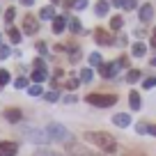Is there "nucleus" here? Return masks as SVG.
Here are the masks:
<instances>
[{"label": "nucleus", "instance_id": "nucleus-13", "mask_svg": "<svg viewBox=\"0 0 156 156\" xmlns=\"http://www.w3.org/2000/svg\"><path fill=\"white\" fill-rule=\"evenodd\" d=\"M108 9H110V2H108V0H99L97 5H94V14L97 16H106Z\"/></svg>", "mask_w": 156, "mask_h": 156}, {"label": "nucleus", "instance_id": "nucleus-20", "mask_svg": "<svg viewBox=\"0 0 156 156\" xmlns=\"http://www.w3.org/2000/svg\"><path fill=\"white\" fill-rule=\"evenodd\" d=\"M131 53L136 55V58H142V55L147 53V46L145 44H133V48H131Z\"/></svg>", "mask_w": 156, "mask_h": 156}, {"label": "nucleus", "instance_id": "nucleus-23", "mask_svg": "<svg viewBox=\"0 0 156 156\" xmlns=\"http://www.w3.org/2000/svg\"><path fill=\"white\" fill-rule=\"evenodd\" d=\"M122 23H124L122 16H112V19H110V28L112 30H119V28H122Z\"/></svg>", "mask_w": 156, "mask_h": 156}, {"label": "nucleus", "instance_id": "nucleus-21", "mask_svg": "<svg viewBox=\"0 0 156 156\" xmlns=\"http://www.w3.org/2000/svg\"><path fill=\"white\" fill-rule=\"evenodd\" d=\"M7 34H9V39L14 41V44H19V41H21V30H16V28H9V30H7Z\"/></svg>", "mask_w": 156, "mask_h": 156}, {"label": "nucleus", "instance_id": "nucleus-7", "mask_svg": "<svg viewBox=\"0 0 156 156\" xmlns=\"http://www.w3.org/2000/svg\"><path fill=\"white\" fill-rule=\"evenodd\" d=\"M19 154V145L12 140H2L0 142V156H16Z\"/></svg>", "mask_w": 156, "mask_h": 156}, {"label": "nucleus", "instance_id": "nucleus-3", "mask_svg": "<svg viewBox=\"0 0 156 156\" xmlns=\"http://www.w3.org/2000/svg\"><path fill=\"white\" fill-rule=\"evenodd\" d=\"M21 136H23L25 140H30V142H37V145H46V142L51 140L48 133L41 131V129H37V126H23Z\"/></svg>", "mask_w": 156, "mask_h": 156}, {"label": "nucleus", "instance_id": "nucleus-2", "mask_svg": "<svg viewBox=\"0 0 156 156\" xmlns=\"http://www.w3.org/2000/svg\"><path fill=\"white\" fill-rule=\"evenodd\" d=\"M85 101L92 103V106H99V108H108V106H115L117 103V94H103V92H94V94H87Z\"/></svg>", "mask_w": 156, "mask_h": 156}, {"label": "nucleus", "instance_id": "nucleus-30", "mask_svg": "<svg viewBox=\"0 0 156 156\" xmlns=\"http://www.w3.org/2000/svg\"><path fill=\"white\" fill-rule=\"evenodd\" d=\"M28 94L30 97H41V87H39V85H32V87H28Z\"/></svg>", "mask_w": 156, "mask_h": 156}, {"label": "nucleus", "instance_id": "nucleus-4", "mask_svg": "<svg viewBox=\"0 0 156 156\" xmlns=\"http://www.w3.org/2000/svg\"><path fill=\"white\" fill-rule=\"evenodd\" d=\"M46 133H48L51 140H60V142H69V131L64 124H58V122H51L46 126Z\"/></svg>", "mask_w": 156, "mask_h": 156}, {"label": "nucleus", "instance_id": "nucleus-41", "mask_svg": "<svg viewBox=\"0 0 156 156\" xmlns=\"http://www.w3.org/2000/svg\"><path fill=\"white\" fill-rule=\"evenodd\" d=\"M73 101H76V97H73V94H71V97H64V103H73Z\"/></svg>", "mask_w": 156, "mask_h": 156}, {"label": "nucleus", "instance_id": "nucleus-24", "mask_svg": "<svg viewBox=\"0 0 156 156\" xmlns=\"http://www.w3.org/2000/svg\"><path fill=\"white\" fill-rule=\"evenodd\" d=\"M69 28H71V32H83V28H80V21H78V19H71V21H69Z\"/></svg>", "mask_w": 156, "mask_h": 156}, {"label": "nucleus", "instance_id": "nucleus-15", "mask_svg": "<svg viewBox=\"0 0 156 156\" xmlns=\"http://www.w3.org/2000/svg\"><path fill=\"white\" fill-rule=\"evenodd\" d=\"M129 106H131V110H140V94L138 92H129Z\"/></svg>", "mask_w": 156, "mask_h": 156}, {"label": "nucleus", "instance_id": "nucleus-39", "mask_svg": "<svg viewBox=\"0 0 156 156\" xmlns=\"http://www.w3.org/2000/svg\"><path fill=\"white\" fill-rule=\"evenodd\" d=\"M115 44H117V46H126V37H119Z\"/></svg>", "mask_w": 156, "mask_h": 156}, {"label": "nucleus", "instance_id": "nucleus-14", "mask_svg": "<svg viewBox=\"0 0 156 156\" xmlns=\"http://www.w3.org/2000/svg\"><path fill=\"white\" fill-rule=\"evenodd\" d=\"M64 28H67V19H64V16H55V19H53V32L60 34Z\"/></svg>", "mask_w": 156, "mask_h": 156}, {"label": "nucleus", "instance_id": "nucleus-38", "mask_svg": "<svg viewBox=\"0 0 156 156\" xmlns=\"http://www.w3.org/2000/svg\"><path fill=\"white\" fill-rule=\"evenodd\" d=\"M142 85H145V87H154V85H156V78H147Z\"/></svg>", "mask_w": 156, "mask_h": 156}, {"label": "nucleus", "instance_id": "nucleus-10", "mask_svg": "<svg viewBox=\"0 0 156 156\" xmlns=\"http://www.w3.org/2000/svg\"><path fill=\"white\" fill-rule=\"evenodd\" d=\"M112 124H115V126L126 129L129 124H131V115H129V112H117V115L112 117Z\"/></svg>", "mask_w": 156, "mask_h": 156}, {"label": "nucleus", "instance_id": "nucleus-47", "mask_svg": "<svg viewBox=\"0 0 156 156\" xmlns=\"http://www.w3.org/2000/svg\"><path fill=\"white\" fill-rule=\"evenodd\" d=\"M154 37H156V28H154Z\"/></svg>", "mask_w": 156, "mask_h": 156}, {"label": "nucleus", "instance_id": "nucleus-46", "mask_svg": "<svg viewBox=\"0 0 156 156\" xmlns=\"http://www.w3.org/2000/svg\"><path fill=\"white\" fill-rule=\"evenodd\" d=\"M51 2H53V5H58V2H60V0H51Z\"/></svg>", "mask_w": 156, "mask_h": 156}, {"label": "nucleus", "instance_id": "nucleus-48", "mask_svg": "<svg viewBox=\"0 0 156 156\" xmlns=\"http://www.w3.org/2000/svg\"><path fill=\"white\" fill-rule=\"evenodd\" d=\"M0 39H2V37H0ZM0 46H2V44H0Z\"/></svg>", "mask_w": 156, "mask_h": 156}, {"label": "nucleus", "instance_id": "nucleus-19", "mask_svg": "<svg viewBox=\"0 0 156 156\" xmlns=\"http://www.w3.org/2000/svg\"><path fill=\"white\" fill-rule=\"evenodd\" d=\"M94 78V71H92V67H87V69H83L80 71V83H90Z\"/></svg>", "mask_w": 156, "mask_h": 156}, {"label": "nucleus", "instance_id": "nucleus-5", "mask_svg": "<svg viewBox=\"0 0 156 156\" xmlns=\"http://www.w3.org/2000/svg\"><path fill=\"white\" fill-rule=\"evenodd\" d=\"M67 151H69L71 156H97L94 151H90L87 147H83L80 142H73V140L67 142Z\"/></svg>", "mask_w": 156, "mask_h": 156}, {"label": "nucleus", "instance_id": "nucleus-45", "mask_svg": "<svg viewBox=\"0 0 156 156\" xmlns=\"http://www.w3.org/2000/svg\"><path fill=\"white\" fill-rule=\"evenodd\" d=\"M151 46H154V48H156V37H154V39H151Z\"/></svg>", "mask_w": 156, "mask_h": 156}, {"label": "nucleus", "instance_id": "nucleus-43", "mask_svg": "<svg viewBox=\"0 0 156 156\" xmlns=\"http://www.w3.org/2000/svg\"><path fill=\"white\" fill-rule=\"evenodd\" d=\"M149 133H151V136H156V124H149Z\"/></svg>", "mask_w": 156, "mask_h": 156}, {"label": "nucleus", "instance_id": "nucleus-36", "mask_svg": "<svg viewBox=\"0 0 156 156\" xmlns=\"http://www.w3.org/2000/svg\"><path fill=\"white\" fill-rule=\"evenodd\" d=\"M34 69H46V64H44V60H41V58L34 60Z\"/></svg>", "mask_w": 156, "mask_h": 156}, {"label": "nucleus", "instance_id": "nucleus-37", "mask_svg": "<svg viewBox=\"0 0 156 156\" xmlns=\"http://www.w3.org/2000/svg\"><path fill=\"white\" fill-rule=\"evenodd\" d=\"M69 60H71V62H78V60H80V51H73V53H71V58H69Z\"/></svg>", "mask_w": 156, "mask_h": 156}, {"label": "nucleus", "instance_id": "nucleus-26", "mask_svg": "<svg viewBox=\"0 0 156 156\" xmlns=\"http://www.w3.org/2000/svg\"><path fill=\"white\" fill-rule=\"evenodd\" d=\"M136 131L140 133V136H145V133H149V124H145V122H138V124H136Z\"/></svg>", "mask_w": 156, "mask_h": 156}, {"label": "nucleus", "instance_id": "nucleus-34", "mask_svg": "<svg viewBox=\"0 0 156 156\" xmlns=\"http://www.w3.org/2000/svg\"><path fill=\"white\" fill-rule=\"evenodd\" d=\"M14 16H16L14 9H7V12H5V21H7V23H12V21H14Z\"/></svg>", "mask_w": 156, "mask_h": 156}, {"label": "nucleus", "instance_id": "nucleus-9", "mask_svg": "<svg viewBox=\"0 0 156 156\" xmlns=\"http://www.w3.org/2000/svg\"><path fill=\"white\" fill-rule=\"evenodd\" d=\"M99 69H101L103 78H115V73L119 71V69H122V67H119V62H112V64H101V67H99Z\"/></svg>", "mask_w": 156, "mask_h": 156}, {"label": "nucleus", "instance_id": "nucleus-11", "mask_svg": "<svg viewBox=\"0 0 156 156\" xmlns=\"http://www.w3.org/2000/svg\"><path fill=\"white\" fill-rule=\"evenodd\" d=\"M21 117H23V115H21L19 108H7V110H5V119H7V122H12V124H19Z\"/></svg>", "mask_w": 156, "mask_h": 156}, {"label": "nucleus", "instance_id": "nucleus-31", "mask_svg": "<svg viewBox=\"0 0 156 156\" xmlns=\"http://www.w3.org/2000/svg\"><path fill=\"white\" fill-rule=\"evenodd\" d=\"M78 85H80V78H69V80H67V87L69 90H76Z\"/></svg>", "mask_w": 156, "mask_h": 156}, {"label": "nucleus", "instance_id": "nucleus-27", "mask_svg": "<svg viewBox=\"0 0 156 156\" xmlns=\"http://www.w3.org/2000/svg\"><path fill=\"white\" fill-rule=\"evenodd\" d=\"M7 83H9V71L0 69V87H2V85H7Z\"/></svg>", "mask_w": 156, "mask_h": 156}, {"label": "nucleus", "instance_id": "nucleus-12", "mask_svg": "<svg viewBox=\"0 0 156 156\" xmlns=\"http://www.w3.org/2000/svg\"><path fill=\"white\" fill-rule=\"evenodd\" d=\"M138 14H140V21L147 23V21L154 19V7H151V5H142L140 9H138Z\"/></svg>", "mask_w": 156, "mask_h": 156}, {"label": "nucleus", "instance_id": "nucleus-40", "mask_svg": "<svg viewBox=\"0 0 156 156\" xmlns=\"http://www.w3.org/2000/svg\"><path fill=\"white\" fill-rule=\"evenodd\" d=\"M37 51L39 53H46V44H37Z\"/></svg>", "mask_w": 156, "mask_h": 156}, {"label": "nucleus", "instance_id": "nucleus-6", "mask_svg": "<svg viewBox=\"0 0 156 156\" xmlns=\"http://www.w3.org/2000/svg\"><path fill=\"white\" fill-rule=\"evenodd\" d=\"M94 41H97L99 46H112L115 41H112V37H110V32L108 30H103V28H97L94 30Z\"/></svg>", "mask_w": 156, "mask_h": 156}, {"label": "nucleus", "instance_id": "nucleus-44", "mask_svg": "<svg viewBox=\"0 0 156 156\" xmlns=\"http://www.w3.org/2000/svg\"><path fill=\"white\" fill-rule=\"evenodd\" d=\"M21 2H23L25 7H30V5H32V2H34V0H21Z\"/></svg>", "mask_w": 156, "mask_h": 156}, {"label": "nucleus", "instance_id": "nucleus-16", "mask_svg": "<svg viewBox=\"0 0 156 156\" xmlns=\"http://www.w3.org/2000/svg\"><path fill=\"white\" fill-rule=\"evenodd\" d=\"M115 5L122 7V9H126V12H131V9L138 7V2H136V0H115Z\"/></svg>", "mask_w": 156, "mask_h": 156}, {"label": "nucleus", "instance_id": "nucleus-25", "mask_svg": "<svg viewBox=\"0 0 156 156\" xmlns=\"http://www.w3.org/2000/svg\"><path fill=\"white\" fill-rule=\"evenodd\" d=\"M90 64H92V67H101V55L99 53H90Z\"/></svg>", "mask_w": 156, "mask_h": 156}, {"label": "nucleus", "instance_id": "nucleus-42", "mask_svg": "<svg viewBox=\"0 0 156 156\" xmlns=\"http://www.w3.org/2000/svg\"><path fill=\"white\" fill-rule=\"evenodd\" d=\"M124 156H145V154H140V151H126Z\"/></svg>", "mask_w": 156, "mask_h": 156}, {"label": "nucleus", "instance_id": "nucleus-32", "mask_svg": "<svg viewBox=\"0 0 156 156\" xmlns=\"http://www.w3.org/2000/svg\"><path fill=\"white\" fill-rule=\"evenodd\" d=\"M87 7V0H73V9H85Z\"/></svg>", "mask_w": 156, "mask_h": 156}, {"label": "nucleus", "instance_id": "nucleus-29", "mask_svg": "<svg viewBox=\"0 0 156 156\" xmlns=\"http://www.w3.org/2000/svg\"><path fill=\"white\" fill-rule=\"evenodd\" d=\"M9 55H12L9 46H5V44H2V46H0V60H7V58H9Z\"/></svg>", "mask_w": 156, "mask_h": 156}, {"label": "nucleus", "instance_id": "nucleus-8", "mask_svg": "<svg viewBox=\"0 0 156 156\" xmlns=\"http://www.w3.org/2000/svg\"><path fill=\"white\" fill-rule=\"evenodd\" d=\"M37 30H39L37 19H34V16H25L23 19V32L25 34H37Z\"/></svg>", "mask_w": 156, "mask_h": 156}, {"label": "nucleus", "instance_id": "nucleus-18", "mask_svg": "<svg viewBox=\"0 0 156 156\" xmlns=\"http://www.w3.org/2000/svg\"><path fill=\"white\" fill-rule=\"evenodd\" d=\"M46 76H48V73H46V69H34V71H32V80H34V83L46 80Z\"/></svg>", "mask_w": 156, "mask_h": 156}, {"label": "nucleus", "instance_id": "nucleus-33", "mask_svg": "<svg viewBox=\"0 0 156 156\" xmlns=\"http://www.w3.org/2000/svg\"><path fill=\"white\" fill-rule=\"evenodd\" d=\"M14 85H16L19 90H23V87H28V80H25V78H16V80H14Z\"/></svg>", "mask_w": 156, "mask_h": 156}, {"label": "nucleus", "instance_id": "nucleus-22", "mask_svg": "<svg viewBox=\"0 0 156 156\" xmlns=\"http://www.w3.org/2000/svg\"><path fill=\"white\" fill-rule=\"evenodd\" d=\"M126 80L129 83H138V80H140V71H138V69H131V71L126 73Z\"/></svg>", "mask_w": 156, "mask_h": 156}, {"label": "nucleus", "instance_id": "nucleus-28", "mask_svg": "<svg viewBox=\"0 0 156 156\" xmlns=\"http://www.w3.org/2000/svg\"><path fill=\"white\" fill-rule=\"evenodd\" d=\"M44 99H46V101H51V103H53V101H58V99H60V92H58V90H53V92L44 94Z\"/></svg>", "mask_w": 156, "mask_h": 156}, {"label": "nucleus", "instance_id": "nucleus-1", "mask_svg": "<svg viewBox=\"0 0 156 156\" xmlns=\"http://www.w3.org/2000/svg\"><path fill=\"white\" fill-rule=\"evenodd\" d=\"M85 140L92 142V145L101 147L103 151H108V154H115L119 147H117V140L112 136H108V133L103 131H85Z\"/></svg>", "mask_w": 156, "mask_h": 156}, {"label": "nucleus", "instance_id": "nucleus-35", "mask_svg": "<svg viewBox=\"0 0 156 156\" xmlns=\"http://www.w3.org/2000/svg\"><path fill=\"white\" fill-rule=\"evenodd\" d=\"M34 156H58V154H53L48 149H41V151H34Z\"/></svg>", "mask_w": 156, "mask_h": 156}, {"label": "nucleus", "instance_id": "nucleus-17", "mask_svg": "<svg viewBox=\"0 0 156 156\" xmlns=\"http://www.w3.org/2000/svg\"><path fill=\"white\" fill-rule=\"evenodd\" d=\"M39 16H41V19H46V21H51V19H55V7H53V5H48V7H44V9L39 12Z\"/></svg>", "mask_w": 156, "mask_h": 156}]
</instances>
